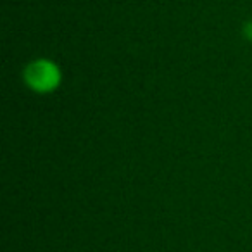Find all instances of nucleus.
<instances>
[{
	"mask_svg": "<svg viewBox=\"0 0 252 252\" xmlns=\"http://www.w3.org/2000/svg\"><path fill=\"white\" fill-rule=\"evenodd\" d=\"M25 83L36 94H49L59 88L63 74L57 64L49 59H35L25 67Z\"/></svg>",
	"mask_w": 252,
	"mask_h": 252,
	"instance_id": "nucleus-1",
	"label": "nucleus"
}]
</instances>
